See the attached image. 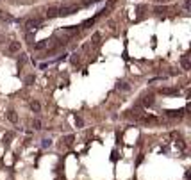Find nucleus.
Listing matches in <instances>:
<instances>
[{
	"label": "nucleus",
	"instance_id": "obj_1",
	"mask_svg": "<svg viewBox=\"0 0 191 180\" xmlns=\"http://www.w3.org/2000/svg\"><path fill=\"white\" fill-rule=\"evenodd\" d=\"M39 23H41V20H39V18H30V20H27V22H25V29H27V30H32L34 27H38Z\"/></svg>",
	"mask_w": 191,
	"mask_h": 180
},
{
	"label": "nucleus",
	"instance_id": "obj_2",
	"mask_svg": "<svg viewBox=\"0 0 191 180\" xmlns=\"http://www.w3.org/2000/svg\"><path fill=\"white\" fill-rule=\"evenodd\" d=\"M54 43L52 41H48V39H43V41H38L36 45H34V50H43V48H47V46H52Z\"/></svg>",
	"mask_w": 191,
	"mask_h": 180
},
{
	"label": "nucleus",
	"instance_id": "obj_3",
	"mask_svg": "<svg viewBox=\"0 0 191 180\" xmlns=\"http://www.w3.org/2000/svg\"><path fill=\"white\" fill-rule=\"evenodd\" d=\"M20 48H22V46H20V41H11L7 50H9V54H18Z\"/></svg>",
	"mask_w": 191,
	"mask_h": 180
},
{
	"label": "nucleus",
	"instance_id": "obj_4",
	"mask_svg": "<svg viewBox=\"0 0 191 180\" xmlns=\"http://www.w3.org/2000/svg\"><path fill=\"white\" fill-rule=\"evenodd\" d=\"M166 114H168L170 118H180V116L184 114V109H177V111H168Z\"/></svg>",
	"mask_w": 191,
	"mask_h": 180
},
{
	"label": "nucleus",
	"instance_id": "obj_5",
	"mask_svg": "<svg viewBox=\"0 0 191 180\" xmlns=\"http://www.w3.org/2000/svg\"><path fill=\"white\" fill-rule=\"evenodd\" d=\"M180 64H182V68H184V70H189V68H191V61H189V57H188V55H182Z\"/></svg>",
	"mask_w": 191,
	"mask_h": 180
},
{
	"label": "nucleus",
	"instance_id": "obj_6",
	"mask_svg": "<svg viewBox=\"0 0 191 180\" xmlns=\"http://www.w3.org/2000/svg\"><path fill=\"white\" fill-rule=\"evenodd\" d=\"M141 104H143V105H152V104H154V96H152V95H145L143 100H141Z\"/></svg>",
	"mask_w": 191,
	"mask_h": 180
},
{
	"label": "nucleus",
	"instance_id": "obj_7",
	"mask_svg": "<svg viewBox=\"0 0 191 180\" xmlns=\"http://www.w3.org/2000/svg\"><path fill=\"white\" fill-rule=\"evenodd\" d=\"M7 119H9L11 123H18V114H16L15 111H9L7 112Z\"/></svg>",
	"mask_w": 191,
	"mask_h": 180
},
{
	"label": "nucleus",
	"instance_id": "obj_8",
	"mask_svg": "<svg viewBox=\"0 0 191 180\" xmlns=\"http://www.w3.org/2000/svg\"><path fill=\"white\" fill-rule=\"evenodd\" d=\"M47 16H48V18H56V16H59V9H57V7H50L48 13H47Z\"/></svg>",
	"mask_w": 191,
	"mask_h": 180
},
{
	"label": "nucleus",
	"instance_id": "obj_9",
	"mask_svg": "<svg viewBox=\"0 0 191 180\" xmlns=\"http://www.w3.org/2000/svg\"><path fill=\"white\" fill-rule=\"evenodd\" d=\"M161 93H164V95H175V93H179V89H175V88H163Z\"/></svg>",
	"mask_w": 191,
	"mask_h": 180
},
{
	"label": "nucleus",
	"instance_id": "obj_10",
	"mask_svg": "<svg viewBox=\"0 0 191 180\" xmlns=\"http://www.w3.org/2000/svg\"><path fill=\"white\" fill-rule=\"evenodd\" d=\"M61 32H63V34H68V36H71V34H75V32H79V27H70V29H63Z\"/></svg>",
	"mask_w": 191,
	"mask_h": 180
},
{
	"label": "nucleus",
	"instance_id": "obj_11",
	"mask_svg": "<svg viewBox=\"0 0 191 180\" xmlns=\"http://www.w3.org/2000/svg\"><path fill=\"white\" fill-rule=\"evenodd\" d=\"M118 89H122V91H129L130 89V86H129V82H120V84H118Z\"/></svg>",
	"mask_w": 191,
	"mask_h": 180
},
{
	"label": "nucleus",
	"instance_id": "obj_12",
	"mask_svg": "<svg viewBox=\"0 0 191 180\" xmlns=\"http://www.w3.org/2000/svg\"><path fill=\"white\" fill-rule=\"evenodd\" d=\"M30 109L34 112H39L41 111V105H39V102H30Z\"/></svg>",
	"mask_w": 191,
	"mask_h": 180
},
{
	"label": "nucleus",
	"instance_id": "obj_13",
	"mask_svg": "<svg viewBox=\"0 0 191 180\" xmlns=\"http://www.w3.org/2000/svg\"><path fill=\"white\" fill-rule=\"evenodd\" d=\"M32 127H34V130H41L43 127H41V121H39V119H34V121H32Z\"/></svg>",
	"mask_w": 191,
	"mask_h": 180
},
{
	"label": "nucleus",
	"instance_id": "obj_14",
	"mask_svg": "<svg viewBox=\"0 0 191 180\" xmlns=\"http://www.w3.org/2000/svg\"><path fill=\"white\" fill-rule=\"evenodd\" d=\"M91 41H93V45H98V41H100V34H93V38H91Z\"/></svg>",
	"mask_w": 191,
	"mask_h": 180
},
{
	"label": "nucleus",
	"instance_id": "obj_15",
	"mask_svg": "<svg viewBox=\"0 0 191 180\" xmlns=\"http://www.w3.org/2000/svg\"><path fill=\"white\" fill-rule=\"evenodd\" d=\"M50 144H52V139H43V143H41V146H43V148H48Z\"/></svg>",
	"mask_w": 191,
	"mask_h": 180
},
{
	"label": "nucleus",
	"instance_id": "obj_16",
	"mask_svg": "<svg viewBox=\"0 0 191 180\" xmlns=\"http://www.w3.org/2000/svg\"><path fill=\"white\" fill-rule=\"evenodd\" d=\"M63 141L66 143V144H71V143H73V136H66V137L63 139Z\"/></svg>",
	"mask_w": 191,
	"mask_h": 180
},
{
	"label": "nucleus",
	"instance_id": "obj_17",
	"mask_svg": "<svg viewBox=\"0 0 191 180\" xmlns=\"http://www.w3.org/2000/svg\"><path fill=\"white\" fill-rule=\"evenodd\" d=\"M75 123H77V127H82V125H84L82 118H75Z\"/></svg>",
	"mask_w": 191,
	"mask_h": 180
},
{
	"label": "nucleus",
	"instance_id": "obj_18",
	"mask_svg": "<svg viewBox=\"0 0 191 180\" xmlns=\"http://www.w3.org/2000/svg\"><path fill=\"white\" fill-rule=\"evenodd\" d=\"M25 82H27V84H32V82H34V77H32V75H29L27 78H25Z\"/></svg>",
	"mask_w": 191,
	"mask_h": 180
},
{
	"label": "nucleus",
	"instance_id": "obj_19",
	"mask_svg": "<svg viewBox=\"0 0 191 180\" xmlns=\"http://www.w3.org/2000/svg\"><path fill=\"white\" fill-rule=\"evenodd\" d=\"M155 11H157V13H164V11H166V7H157Z\"/></svg>",
	"mask_w": 191,
	"mask_h": 180
}]
</instances>
